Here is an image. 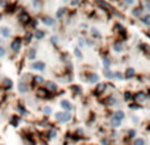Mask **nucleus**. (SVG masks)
Listing matches in <instances>:
<instances>
[{"mask_svg":"<svg viewBox=\"0 0 150 145\" xmlns=\"http://www.w3.org/2000/svg\"><path fill=\"white\" fill-rule=\"evenodd\" d=\"M19 20L22 22V24H28V22H30V16L26 12H21L20 16H19Z\"/></svg>","mask_w":150,"mask_h":145,"instance_id":"obj_2","label":"nucleus"},{"mask_svg":"<svg viewBox=\"0 0 150 145\" xmlns=\"http://www.w3.org/2000/svg\"><path fill=\"white\" fill-rule=\"evenodd\" d=\"M115 117H116V119H118V120L121 121V120L125 117V113H124L122 111H116V113H115Z\"/></svg>","mask_w":150,"mask_h":145,"instance_id":"obj_13","label":"nucleus"},{"mask_svg":"<svg viewBox=\"0 0 150 145\" xmlns=\"http://www.w3.org/2000/svg\"><path fill=\"white\" fill-rule=\"evenodd\" d=\"M34 36H36L37 40H42L44 37H45V32H44V30H36Z\"/></svg>","mask_w":150,"mask_h":145,"instance_id":"obj_10","label":"nucleus"},{"mask_svg":"<svg viewBox=\"0 0 150 145\" xmlns=\"http://www.w3.org/2000/svg\"><path fill=\"white\" fill-rule=\"evenodd\" d=\"M145 5H146V8H147V9H149V11H150V3H149V2H147V3H146V4H145Z\"/></svg>","mask_w":150,"mask_h":145,"instance_id":"obj_36","label":"nucleus"},{"mask_svg":"<svg viewBox=\"0 0 150 145\" xmlns=\"http://www.w3.org/2000/svg\"><path fill=\"white\" fill-rule=\"evenodd\" d=\"M32 69H34V70H39V71H42L44 69H45V63H44V62H41V61H38V62L32 63Z\"/></svg>","mask_w":150,"mask_h":145,"instance_id":"obj_3","label":"nucleus"},{"mask_svg":"<svg viewBox=\"0 0 150 145\" xmlns=\"http://www.w3.org/2000/svg\"><path fill=\"white\" fill-rule=\"evenodd\" d=\"M5 56V49L3 46H0V57H4Z\"/></svg>","mask_w":150,"mask_h":145,"instance_id":"obj_27","label":"nucleus"},{"mask_svg":"<svg viewBox=\"0 0 150 145\" xmlns=\"http://www.w3.org/2000/svg\"><path fill=\"white\" fill-rule=\"evenodd\" d=\"M63 13H65V9H63V8H61V9L58 11V13H57V17H61Z\"/></svg>","mask_w":150,"mask_h":145,"instance_id":"obj_31","label":"nucleus"},{"mask_svg":"<svg viewBox=\"0 0 150 145\" xmlns=\"http://www.w3.org/2000/svg\"><path fill=\"white\" fill-rule=\"evenodd\" d=\"M104 66H105V67H109V66H111V59L104 58Z\"/></svg>","mask_w":150,"mask_h":145,"instance_id":"obj_26","label":"nucleus"},{"mask_svg":"<svg viewBox=\"0 0 150 145\" xmlns=\"http://www.w3.org/2000/svg\"><path fill=\"white\" fill-rule=\"evenodd\" d=\"M142 22L146 25H150V15H146V16L142 17Z\"/></svg>","mask_w":150,"mask_h":145,"instance_id":"obj_17","label":"nucleus"},{"mask_svg":"<svg viewBox=\"0 0 150 145\" xmlns=\"http://www.w3.org/2000/svg\"><path fill=\"white\" fill-rule=\"evenodd\" d=\"M19 91H20V93H22V94L28 91V85H26L25 82H20L19 83Z\"/></svg>","mask_w":150,"mask_h":145,"instance_id":"obj_7","label":"nucleus"},{"mask_svg":"<svg viewBox=\"0 0 150 145\" xmlns=\"http://www.w3.org/2000/svg\"><path fill=\"white\" fill-rule=\"evenodd\" d=\"M129 108H134V110H136V108H141V106H138V104H134V103H133V104H130V106H129Z\"/></svg>","mask_w":150,"mask_h":145,"instance_id":"obj_32","label":"nucleus"},{"mask_svg":"<svg viewBox=\"0 0 150 145\" xmlns=\"http://www.w3.org/2000/svg\"><path fill=\"white\" fill-rule=\"evenodd\" d=\"M141 12H142V8H136L133 11V15H134V16H140Z\"/></svg>","mask_w":150,"mask_h":145,"instance_id":"obj_24","label":"nucleus"},{"mask_svg":"<svg viewBox=\"0 0 150 145\" xmlns=\"http://www.w3.org/2000/svg\"><path fill=\"white\" fill-rule=\"evenodd\" d=\"M136 99H137V100H140V102H144L145 99H147V96H146V94H144V93H140V94L136 95Z\"/></svg>","mask_w":150,"mask_h":145,"instance_id":"obj_14","label":"nucleus"},{"mask_svg":"<svg viewBox=\"0 0 150 145\" xmlns=\"http://www.w3.org/2000/svg\"><path fill=\"white\" fill-rule=\"evenodd\" d=\"M51 41H53V44H57V42H58V37L53 36V37H51Z\"/></svg>","mask_w":150,"mask_h":145,"instance_id":"obj_34","label":"nucleus"},{"mask_svg":"<svg viewBox=\"0 0 150 145\" xmlns=\"http://www.w3.org/2000/svg\"><path fill=\"white\" fill-rule=\"evenodd\" d=\"M61 107L63 110H67V111H71V108H73V106H71V103L69 100H62L61 102Z\"/></svg>","mask_w":150,"mask_h":145,"instance_id":"obj_6","label":"nucleus"},{"mask_svg":"<svg viewBox=\"0 0 150 145\" xmlns=\"http://www.w3.org/2000/svg\"><path fill=\"white\" fill-rule=\"evenodd\" d=\"M44 112L49 115V113H51V108H50V107H45V108H44Z\"/></svg>","mask_w":150,"mask_h":145,"instance_id":"obj_28","label":"nucleus"},{"mask_svg":"<svg viewBox=\"0 0 150 145\" xmlns=\"http://www.w3.org/2000/svg\"><path fill=\"white\" fill-rule=\"evenodd\" d=\"M134 135H136V131H133V129H132V131H129V136H134Z\"/></svg>","mask_w":150,"mask_h":145,"instance_id":"obj_35","label":"nucleus"},{"mask_svg":"<svg viewBox=\"0 0 150 145\" xmlns=\"http://www.w3.org/2000/svg\"><path fill=\"white\" fill-rule=\"evenodd\" d=\"M70 120H71V113H70V112L62 113V119H61L62 123H67V121H70Z\"/></svg>","mask_w":150,"mask_h":145,"instance_id":"obj_8","label":"nucleus"},{"mask_svg":"<svg viewBox=\"0 0 150 145\" xmlns=\"http://www.w3.org/2000/svg\"><path fill=\"white\" fill-rule=\"evenodd\" d=\"M115 78H118V79H121V78H122L121 73H115Z\"/></svg>","mask_w":150,"mask_h":145,"instance_id":"obj_33","label":"nucleus"},{"mask_svg":"<svg viewBox=\"0 0 150 145\" xmlns=\"http://www.w3.org/2000/svg\"><path fill=\"white\" fill-rule=\"evenodd\" d=\"M28 57H29L30 59H34V57H36V50H34V49H30V50L28 51Z\"/></svg>","mask_w":150,"mask_h":145,"instance_id":"obj_18","label":"nucleus"},{"mask_svg":"<svg viewBox=\"0 0 150 145\" xmlns=\"http://www.w3.org/2000/svg\"><path fill=\"white\" fill-rule=\"evenodd\" d=\"M105 77L112 79V78H115V73H112V71H108V70H107V73H105Z\"/></svg>","mask_w":150,"mask_h":145,"instance_id":"obj_25","label":"nucleus"},{"mask_svg":"<svg viewBox=\"0 0 150 145\" xmlns=\"http://www.w3.org/2000/svg\"><path fill=\"white\" fill-rule=\"evenodd\" d=\"M105 90V85H104V83H99V85L96 86V93H103V91H104Z\"/></svg>","mask_w":150,"mask_h":145,"instance_id":"obj_15","label":"nucleus"},{"mask_svg":"<svg viewBox=\"0 0 150 145\" xmlns=\"http://www.w3.org/2000/svg\"><path fill=\"white\" fill-rule=\"evenodd\" d=\"M133 145H145V140H144V139H141V137H138V139L134 140Z\"/></svg>","mask_w":150,"mask_h":145,"instance_id":"obj_16","label":"nucleus"},{"mask_svg":"<svg viewBox=\"0 0 150 145\" xmlns=\"http://www.w3.org/2000/svg\"><path fill=\"white\" fill-rule=\"evenodd\" d=\"M0 33H2L3 37H5V38H7V37L11 36V29L7 28V27H2V28H0Z\"/></svg>","mask_w":150,"mask_h":145,"instance_id":"obj_4","label":"nucleus"},{"mask_svg":"<svg viewBox=\"0 0 150 145\" xmlns=\"http://www.w3.org/2000/svg\"><path fill=\"white\" fill-rule=\"evenodd\" d=\"M98 79H99V77H98V74H93V73L88 74V81H90V82L95 83V82H98Z\"/></svg>","mask_w":150,"mask_h":145,"instance_id":"obj_11","label":"nucleus"},{"mask_svg":"<svg viewBox=\"0 0 150 145\" xmlns=\"http://www.w3.org/2000/svg\"><path fill=\"white\" fill-rule=\"evenodd\" d=\"M115 50H116V51H121V50H122V45L118 44V42H116V44H115Z\"/></svg>","mask_w":150,"mask_h":145,"instance_id":"obj_22","label":"nucleus"},{"mask_svg":"<svg viewBox=\"0 0 150 145\" xmlns=\"http://www.w3.org/2000/svg\"><path fill=\"white\" fill-rule=\"evenodd\" d=\"M4 86H5L7 88H11V87H12V81L8 79V78H5V79H4Z\"/></svg>","mask_w":150,"mask_h":145,"instance_id":"obj_19","label":"nucleus"},{"mask_svg":"<svg viewBox=\"0 0 150 145\" xmlns=\"http://www.w3.org/2000/svg\"><path fill=\"white\" fill-rule=\"evenodd\" d=\"M25 40H26V41H30V40H32V33H30V32H28V33L25 34Z\"/></svg>","mask_w":150,"mask_h":145,"instance_id":"obj_30","label":"nucleus"},{"mask_svg":"<svg viewBox=\"0 0 150 145\" xmlns=\"http://www.w3.org/2000/svg\"><path fill=\"white\" fill-rule=\"evenodd\" d=\"M75 56L78 58H82V53H80V50H79V49H75Z\"/></svg>","mask_w":150,"mask_h":145,"instance_id":"obj_29","label":"nucleus"},{"mask_svg":"<svg viewBox=\"0 0 150 145\" xmlns=\"http://www.w3.org/2000/svg\"><path fill=\"white\" fill-rule=\"evenodd\" d=\"M55 136H57V131H55V129H51V131L49 132V137L50 139H54Z\"/></svg>","mask_w":150,"mask_h":145,"instance_id":"obj_23","label":"nucleus"},{"mask_svg":"<svg viewBox=\"0 0 150 145\" xmlns=\"http://www.w3.org/2000/svg\"><path fill=\"white\" fill-rule=\"evenodd\" d=\"M42 20H44V24H46V25H53V24H54V20H53L51 17H49V16L44 17Z\"/></svg>","mask_w":150,"mask_h":145,"instance_id":"obj_12","label":"nucleus"},{"mask_svg":"<svg viewBox=\"0 0 150 145\" xmlns=\"http://www.w3.org/2000/svg\"><path fill=\"white\" fill-rule=\"evenodd\" d=\"M133 75H134V69H128V70H126L125 77L129 78V77H133Z\"/></svg>","mask_w":150,"mask_h":145,"instance_id":"obj_20","label":"nucleus"},{"mask_svg":"<svg viewBox=\"0 0 150 145\" xmlns=\"http://www.w3.org/2000/svg\"><path fill=\"white\" fill-rule=\"evenodd\" d=\"M11 49H12L13 51H20V49H21V40H20V38L13 40V41L11 42Z\"/></svg>","mask_w":150,"mask_h":145,"instance_id":"obj_1","label":"nucleus"},{"mask_svg":"<svg viewBox=\"0 0 150 145\" xmlns=\"http://www.w3.org/2000/svg\"><path fill=\"white\" fill-rule=\"evenodd\" d=\"M111 124H112L115 128H118V127H121V121L118 120V119H116V117L113 116L112 119H111Z\"/></svg>","mask_w":150,"mask_h":145,"instance_id":"obj_9","label":"nucleus"},{"mask_svg":"<svg viewBox=\"0 0 150 145\" xmlns=\"http://www.w3.org/2000/svg\"><path fill=\"white\" fill-rule=\"evenodd\" d=\"M44 78L42 77H39V75H36L34 77V83H44Z\"/></svg>","mask_w":150,"mask_h":145,"instance_id":"obj_21","label":"nucleus"},{"mask_svg":"<svg viewBox=\"0 0 150 145\" xmlns=\"http://www.w3.org/2000/svg\"><path fill=\"white\" fill-rule=\"evenodd\" d=\"M46 90H49V91H57V88H58V86L55 85L54 82H46Z\"/></svg>","mask_w":150,"mask_h":145,"instance_id":"obj_5","label":"nucleus"}]
</instances>
